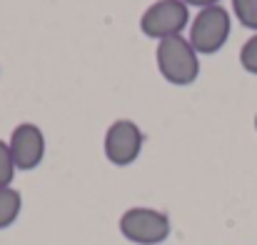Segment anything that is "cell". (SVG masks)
<instances>
[{
  "label": "cell",
  "instance_id": "52a82bcc",
  "mask_svg": "<svg viewBox=\"0 0 257 245\" xmlns=\"http://www.w3.org/2000/svg\"><path fill=\"white\" fill-rule=\"evenodd\" d=\"M23 210V195L10 185V188H0V230L10 228Z\"/></svg>",
  "mask_w": 257,
  "mask_h": 245
},
{
  "label": "cell",
  "instance_id": "5b68a950",
  "mask_svg": "<svg viewBox=\"0 0 257 245\" xmlns=\"http://www.w3.org/2000/svg\"><path fill=\"white\" fill-rule=\"evenodd\" d=\"M143 143H145V135H143L140 125L127 120V118H120L107 128L102 150H105V158L112 165L125 168V165H133L140 158Z\"/></svg>",
  "mask_w": 257,
  "mask_h": 245
},
{
  "label": "cell",
  "instance_id": "277c9868",
  "mask_svg": "<svg viewBox=\"0 0 257 245\" xmlns=\"http://www.w3.org/2000/svg\"><path fill=\"white\" fill-rule=\"evenodd\" d=\"M187 23H190V8L182 0H158L143 13L140 30L160 43L165 38L182 35Z\"/></svg>",
  "mask_w": 257,
  "mask_h": 245
},
{
  "label": "cell",
  "instance_id": "9c48e42d",
  "mask_svg": "<svg viewBox=\"0 0 257 245\" xmlns=\"http://www.w3.org/2000/svg\"><path fill=\"white\" fill-rule=\"evenodd\" d=\"M15 160L10 153V145L5 140H0V188H10L13 178H15Z\"/></svg>",
  "mask_w": 257,
  "mask_h": 245
},
{
  "label": "cell",
  "instance_id": "6da1fadb",
  "mask_svg": "<svg viewBox=\"0 0 257 245\" xmlns=\"http://www.w3.org/2000/svg\"><path fill=\"white\" fill-rule=\"evenodd\" d=\"M155 63L160 75L172 85H192L200 75V55L182 35L165 38L158 43Z\"/></svg>",
  "mask_w": 257,
  "mask_h": 245
},
{
  "label": "cell",
  "instance_id": "7a4b0ae2",
  "mask_svg": "<svg viewBox=\"0 0 257 245\" xmlns=\"http://www.w3.org/2000/svg\"><path fill=\"white\" fill-rule=\"evenodd\" d=\"M230 30H232L230 13L222 5H212V8H202L195 15L187 40L197 55H215L227 43Z\"/></svg>",
  "mask_w": 257,
  "mask_h": 245
},
{
  "label": "cell",
  "instance_id": "30bf717a",
  "mask_svg": "<svg viewBox=\"0 0 257 245\" xmlns=\"http://www.w3.org/2000/svg\"><path fill=\"white\" fill-rule=\"evenodd\" d=\"M240 65L250 75H257V33L242 45V50H240Z\"/></svg>",
  "mask_w": 257,
  "mask_h": 245
},
{
  "label": "cell",
  "instance_id": "8992f818",
  "mask_svg": "<svg viewBox=\"0 0 257 245\" xmlns=\"http://www.w3.org/2000/svg\"><path fill=\"white\" fill-rule=\"evenodd\" d=\"M8 145L18 170H35L45 158V135L35 123H20L13 130Z\"/></svg>",
  "mask_w": 257,
  "mask_h": 245
},
{
  "label": "cell",
  "instance_id": "7c38bea8",
  "mask_svg": "<svg viewBox=\"0 0 257 245\" xmlns=\"http://www.w3.org/2000/svg\"><path fill=\"white\" fill-rule=\"evenodd\" d=\"M255 130H257V115H255Z\"/></svg>",
  "mask_w": 257,
  "mask_h": 245
},
{
  "label": "cell",
  "instance_id": "8fae6325",
  "mask_svg": "<svg viewBox=\"0 0 257 245\" xmlns=\"http://www.w3.org/2000/svg\"><path fill=\"white\" fill-rule=\"evenodd\" d=\"M182 3H185L187 8H200V10H202V8H212V5H220L222 0H182Z\"/></svg>",
  "mask_w": 257,
  "mask_h": 245
},
{
  "label": "cell",
  "instance_id": "3957f363",
  "mask_svg": "<svg viewBox=\"0 0 257 245\" xmlns=\"http://www.w3.org/2000/svg\"><path fill=\"white\" fill-rule=\"evenodd\" d=\"M170 218L155 208H130L120 215V233L135 245H160L170 238Z\"/></svg>",
  "mask_w": 257,
  "mask_h": 245
},
{
  "label": "cell",
  "instance_id": "ba28073f",
  "mask_svg": "<svg viewBox=\"0 0 257 245\" xmlns=\"http://www.w3.org/2000/svg\"><path fill=\"white\" fill-rule=\"evenodd\" d=\"M232 10L242 28L257 33V0H232Z\"/></svg>",
  "mask_w": 257,
  "mask_h": 245
}]
</instances>
